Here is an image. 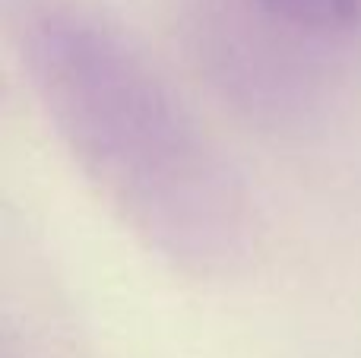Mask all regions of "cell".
<instances>
[{"label": "cell", "instance_id": "obj_2", "mask_svg": "<svg viewBox=\"0 0 361 358\" xmlns=\"http://www.w3.org/2000/svg\"><path fill=\"white\" fill-rule=\"evenodd\" d=\"M273 19L311 35H339L361 23V0H260Z\"/></svg>", "mask_w": 361, "mask_h": 358}, {"label": "cell", "instance_id": "obj_1", "mask_svg": "<svg viewBox=\"0 0 361 358\" xmlns=\"http://www.w3.org/2000/svg\"><path fill=\"white\" fill-rule=\"evenodd\" d=\"M0 13L25 92L127 232L190 279L241 273L254 200L133 38L86 0H0Z\"/></svg>", "mask_w": 361, "mask_h": 358}]
</instances>
